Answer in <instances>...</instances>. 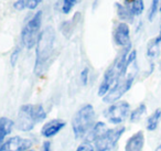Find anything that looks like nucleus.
I'll list each match as a JSON object with an SVG mask.
<instances>
[{"mask_svg":"<svg viewBox=\"0 0 161 151\" xmlns=\"http://www.w3.org/2000/svg\"><path fill=\"white\" fill-rule=\"evenodd\" d=\"M54 41H55V31L52 27H47L39 36L36 50V65H34V73L36 75H41L44 72L53 53Z\"/></svg>","mask_w":161,"mask_h":151,"instance_id":"f257e3e1","label":"nucleus"},{"mask_svg":"<svg viewBox=\"0 0 161 151\" xmlns=\"http://www.w3.org/2000/svg\"><path fill=\"white\" fill-rule=\"evenodd\" d=\"M47 117L42 105H23L20 107L17 117V128L21 131H30L36 124L43 121Z\"/></svg>","mask_w":161,"mask_h":151,"instance_id":"f03ea898","label":"nucleus"},{"mask_svg":"<svg viewBox=\"0 0 161 151\" xmlns=\"http://www.w3.org/2000/svg\"><path fill=\"white\" fill-rule=\"evenodd\" d=\"M95 122V110L92 105H84L74 115L72 120V128L76 139H80L92 130Z\"/></svg>","mask_w":161,"mask_h":151,"instance_id":"7ed1b4c3","label":"nucleus"},{"mask_svg":"<svg viewBox=\"0 0 161 151\" xmlns=\"http://www.w3.org/2000/svg\"><path fill=\"white\" fill-rule=\"evenodd\" d=\"M129 67H128V70H129ZM128 70L119 77V80L116 82V84L112 87V89L104 96V98H103L104 103L114 104V103H116L124 94L127 93L130 89L132 83H134L135 76H136V72L134 71V72L128 73Z\"/></svg>","mask_w":161,"mask_h":151,"instance_id":"20e7f679","label":"nucleus"},{"mask_svg":"<svg viewBox=\"0 0 161 151\" xmlns=\"http://www.w3.org/2000/svg\"><path fill=\"white\" fill-rule=\"evenodd\" d=\"M42 25V11H38L25 25L22 30V42L27 49H32L38 42Z\"/></svg>","mask_w":161,"mask_h":151,"instance_id":"39448f33","label":"nucleus"},{"mask_svg":"<svg viewBox=\"0 0 161 151\" xmlns=\"http://www.w3.org/2000/svg\"><path fill=\"white\" fill-rule=\"evenodd\" d=\"M124 132H125V127H116V128L104 130L101 135H98L93 140L95 151L110 150L120 139Z\"/></svg>","mask_w":161,"mask_h":151,"instance_id":"423d86ee","label":"nucleus"},{"mask_svg":"<svg viewBox=\"0 0 161 151\" xmlns=\"http://www.w3.org/2000/svg\"><path fill=\"white\" fill-rule=\"evenodd\" d=\"M130 106L127 102H117L114 103L113 105H110L105 111H104V115L105 117L109 120L112 124L118 125L121 124L126 118L128 117V114H129Z\"/></svg>","mask_w":161,"mask_h":151,"instance_id":"0eeeda50","label":"nucleus"},{"mask_svg":"<svg viewBox=\"0 0 161 151\" xmlns=\"http://www.w3.org/2000/svg\"><path fill=\"white\" fill-rule=\"evenodd\" d=\"M31 140L17 136L0 144V151H28L31 148Z\"/></svg>","mask_w":161,"mask_h":151,"instance_id":"6e6552de","label":"nucleus"},{"mask_svg":"<svg viewBox=\"0 0 161 151\" xmlns=\"http://www.w3.org/2000/svg\"><path fill=\"white\" fill-rule=\"evenodd\" d=\"M129 27L127 23L120 22L116 27L114 32V40L117 45L123 48L131 47L130 43V36H129Z\"/></svg>","mask_w":161,"mask_h":151,"instance_id":"1a4fd4ad","label":"nucleus"},{"mask_svg":"<svg viewBox=\"0 0 161 151\" xmlns=\"http://www.w3.org/2000/svg\"><path fill=\"white\" fill-rule=\"evenodd\" d=\"M65 126V122L60 119H53L51 121L47 122L41 129V133L43 137L45 138H51L58 133Z\"/></svg>","mask_w":161,"mask_h":151,"instance_id":"9d476101","label":"nucleus"},{"mask_svg":"<svg viewBox=\"0 0 161 151\" xmlns=\"http://www.w3.org/2000/svg\"><path fill=\"white\" fill-rule=\"evenodd\" d=\"M143 146H145V135L142 131H138L127 140L125 151H142Z\"/></svg>","mask_w":161,"mask_h":151,"instance_id":"9b49d317","label":"nucleus"},{"mask_svg":"<svg viewBox=\"0 0 161 151\" xmlns=\"http://www.w3.org/2000/svg\"><path fill=\"white\" fill-rule=\"evenodd\" d=\"M14 122L7 117H0V144L3 143L5 138L12 131Z\"/></svg>","mask_w":161,"mask_h":151,"instance_id":"f8f14e48","label":"nucleus"},{"mask_svg":"<svg viewBox=\"0 0 161 151\" xmlns=\"http://www.w3.org/2000/svg\"><path fill=\"white\" fill-rule=\"evenodd\" d=\"M116 9H117V14L123 21H128V22H132L134 21V14H132L130 7H126L120 3H116Z\"/></svg>","mask_w":161,"mask_h":151,"instance_id":"ddd939ff","label":"nucleus"},{"mask_svg":"<svg viewBox=\"0 0 161 151\" xmlns=\"http://www.w3.org/2000/svg\"><path fill=\"white\" fill-rule=\"evenodd\" d=\"M161 120V108H158L153 111L151 116L148 118L147 121V129L149 131H153L158 128V125Z\"/></svg>","mask_w":161,"mask_h":151,"instance_id":"4468645a","label":"nucleus"},{"mask_svg":"<svg viewBox=\"0 0 161 151\" xmlns=\"http://www.w3.org/2000/svg\"><path fill=\"white\" fill-rule=\"evenodd\" d=\"M146 113V105L145 104H140L138 107H137L135 110L131 111L130 114V121L131 122H137L140 120L141 116Z\"/></svg>","mask_w":161,"mask_h":151,"instance_id":"2eb2a0df","label":"nucleus"},{"mask_svg":"<svg viewBox=\"0 0 161 151\" xmlns=\"http://www.w3.org/2000/svg\"><path fill=\"white\" fill-rule=\"evenodd\" d=\"M161 43V25H160V33L157 36L154 40L151 41V43L148 47V55L149 56H154L158 52V47Z\"/></svg>","mask_w":161,"mask_h":151,"instance_id":"dca6fc26","label":"nucleus"},{"mask_svg":"<svg viewBox=\"0 0 161 151\" xmlns=\"http://www.w3.org/2000/svg\"><path fill=\"white\" fill-rule=\"evenodd\" d=\"M143 0H131V6H130V9H131L134 16H140L143 11Z\"/></svg>","mask_w":161,"mask_h":151,"instance_id":"f3484780","label":"nucleus"},{"mask_svg":"<svg viewBox=\"0 0 161 151\" xmlns=\"http://www.w3.org/2000/svg\"><path fill=\"white\" fill-rule=\"evenodd\" d=\"M77 0H63L62 1V12L63 14H69L73 7L76 5Z\"/></svg>","mask_w":161,"mask_h":151,"instance_id":"a211bd4d","label":"nucleus"},{"mask_svg":"<svg viewBox=\"0 0 161 151\" xmlns=\"http://www.w3.org/2000/svg\"><path fill=\"white\" fill-rule=\"evenodd\" d=\"M160 6V3H159V0H152L151 6H150V9H149V14H148V19L149 21H152L156 16L157 11H158V8Z\"/></svg>","mask_w":161,"mask_h":151,"instance_id":"6ab92c4d","label":"nucleus"},{"mask_svg":"<svg viewBox=\"0 0 161 151\" xmlns=\"http://www.w3.org/2000/svg\"><path fill=\"white\" fill-rule=\"evenodd\" d=\"M42 0H27V3H25V8L28 9L32 10V9H36V7L39 6V3H41Z\"/></svg>","mask_w":161,"mask_h":151,"instance_id":"aec40b11","label":"nucleus"},{"mask_svg":"<svg viewBox=\"0 0 161 151\" xmlns=\"http://www.w3.org/2000/svg\"><path fill=\"white\" fill-rule=\"evenodd\" d=\"M76 151H95L94 147L90 143H82L80 146L77 147Z\"/></svg>","mask_w":161,"mask_h":151,"instance_id":"412c9836","label":"nucleus"},{"mask_svg":"<svg viewBox=\"0 0 161 151\" xmlns=\"http://www.w3.org/2000/svg\"><path fill=\"white\" fill-rule=\"evenodd\" d=\"M80 81L83 83L84 85L87 84V81H88V69H84L80 73Z\"/></svg>","mask_w":161,"mask_h":151,"instance_id":"4be33fe9","label":"nucleus"},{"mask_svg":"<svg viewBox=\"0 0 161 151\" xmlns=\"http://www.w3.org/2000/svg\"><path fill=\"white\" fill-rule=\"evenodd\" d=\"M25 3H27V0H18L14 6L17 10H23L25 8Z\"/></svg>","mask_w":161,"mask_h":151,"instance_id":"5701e85b","label":"nucleus"},{"mask_svg":"<svg viewBox=\"0 0 161 151\" xmlns=\"http://www.w3.org/2000/svg\"><path fill=\"white\" fill-rule=\"evenodd\" d=\"M19 49H17L16 51L12 53V55H11V64L12 65H14L16 64V62H17V60H18V55H19Z\"/></svg>","mask_w":161,"mask_h":151,"instance_id":"b1692460","label":"nucleus"},{"mask_svg":"<svg viewBox=\"0 0 161 151\" xmlns=\"http://www.w3.org/2000/svg\"><path fill=\"white\" fill-rule=\"evenodd\" d=\"M42 151H51V143L49 141H45L43 142V146H42Z\"/></svg>","mask_w":161,"mask_h":151,"instance_id":"393cba45","label":"nucleus"},{"mask_svg":"<svg viewBox=\"0 0 161 151\" xmlns=\"http://www.w3.org/2000/svg\"><path fill=\"white\" fill-rule=\"evenodd\" d=\"M154 151H161V144H159V146L157 147L156 150H154Z\"/></svg>","mask_w":161,"mask_h":151,"instance_id":"a878e982","label":"nucleus"},{"mask_svg":"<svg viewBox=\"0 0 161 151\" xmlns=\"http://www.w3.org/2000/svg\"><path fill=\"white\" fill-rule=\"evenodd\" d=\"M159 3H160V11H161V0H159Z\"/></svg>","mask_w":161,"mask_h":151,"instance_id":"bb28decb","label":"nucleus"},{"mask_svg":"<svg viewBox=\"0 0 161 151\" xmlns=\"http://www.w3.org/2000/svg\"><path fill=\"white\" fill-rule=\"evenodd\" d=\"M126 3H129V1H131V0H125Z\"/></svg>","mask_w":161,"mask_h":151,"instance_id":"cd10ccee","label":"nucleus"},{"mask_svg":"<svg viewBox=\"0 0 161 151\" xmlns=\"http://www.w3.org/2000/svg\"><path fill=\"white\" fill-rule=\"evenodd\" d=\"M29 151H31V150H29Z\"/></svg>","mask_w":161,"mask_h":151,"instance_id":"c85d7f7f","label":"nucleus"}]
</instances>
